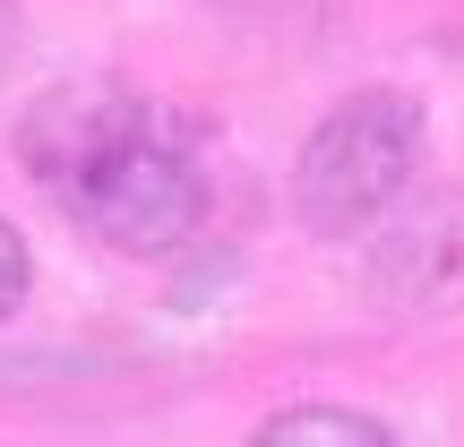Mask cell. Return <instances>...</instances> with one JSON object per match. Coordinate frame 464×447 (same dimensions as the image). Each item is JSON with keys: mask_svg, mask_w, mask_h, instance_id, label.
<instances>
[{"mask_svg": "<svg viewBox=\"0 0 464 447\" xmlns=\"http://www.w3.org/2000/svg\"><path fill=\"white\" fill-rule=\"evenodd\" d=\"M26 172L95 241L130 258H164L207 224V172L138 95H61L26 130Z\"/></svg>", "mask_w": 464, "mask_h": 447, "instance_id": "1", "label": "cell"}, {"mask_svg": "<svg viewBox=\"0 0 464 447\" xmlns=\"http://www.w3.org/2000/svg\"><path fill=\"white\" fill-rule=\"evenodd\" d=\"M413 155H421V103L413 95H396V86L344 95L318 121V138L301 147V207L318 224H362L404 189Z\"/></svg>", "mask_w": 464, "mask_h": 447, "instance_id": "2", "label": "cell"}, {"mask_svg": "<svg viewBox=\"0 0 464 447\" xmlns=\"http://www.w3.org/2000/svg\"><path fill=\"white\" fill-rule=\"evenodd\" d=\"M249 447H396L370 413H344V404H293V413L258 422Z\"/></svg>", "mask_w": 464, "mask_h": 447, "instance_id": "3", "label": "cell"}, {"mask_svg": "<svg viewBox=\"0 0 464 447\" xmlns=\"http://www.w3.org/2000/svg\"><path fill=\"white\" fill-rule=\"evenodd\" d=\"M26 284H34V258H26V232H17L9 216H0V318L26 301Z\"/></svg>", "mask_w": 464, "mask_h": 447, "instance_id": "4", "label": "cell"}]
</instances>
